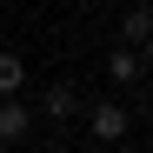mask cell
<instances>
[{
  "label": "cell",
  "instance_id": "obj_1",
  "mask_svg": "<svg viewBox=\"0 0 153 153\" xmlns=\"http://www.w3.org/2000/svg\"><path fill=\"white\" fill-rule=\"evenodd\" d=\"M80 113H87V133H93L100 146H120V140H126V126H133L120 100H93V107H80Z\"/></svg>",
  "mask_w": 153,
  "mask_h": 153
},
{
  "label": "cell",
  "instance_id": "obj_2",
  "mask_svg": "<svg viewBox=\"0 0 153 153\" xmlns=\"http://www.w3.org/2000/svg\"><path fill=\"white\" fill-rule=\"evenodd\" d=\"M27 133H33V113H27V100H20V93H0V140H7V146H20Z\"/></svg>",
  "mask_w": 153,
  "mask_h": 153
},
{
  "label": "cell",
  "instance_id": "obj_3",
  "mask_svg": "<svg viewBox=\"0 0 153 153\" xmlns=\"http://www.w3.org/2000/svg\"><path fill=\"white\" fill-rule=\"evenodd\" d=\"M140 67H146V53L120 40L113 53H107V80H113V87H133V80H140Z\"/></svg>",
  "mask_w": 153,
  "mask_h": 153
},
{
  "label": "cell",
  "instance_id": "obj_4",
  "mask_svg": "<svg viewBox=\"0 0 153 153\" xmlns=\"http://www.w3.org/2000/svg\"><path fill=\"white\" fill-rule=\"evenodd\" d=\"M120 40L140 47V53L153 60V7H133V13H126V20H120Z\"/></svg>",
  "mask_w": 153,
  "mask_h": 153
},
{
  "label": "cell",
  "instance_id": "obj_5",
  "mask_svg": "<svg viewBox=\"0 0 153 153\" xmlns=\"http://www.w3.org/2000/svg\"><path fill=\"white\" fill-rule=\"evenodd\" d=\"M40 113H47V120H73V113H80V87H67V80H60V87H47Z\"/></svg>",
  "mask_w": 153,
  "mask_h": 153
},
{
  "label": "cell",
  "instance_id": "obj_6",
  "mask_svg": "<svg viewBox=\"0 0 153 153\" xmlns=\"http://www.w3.org/2000/svg\"><path fill=\"white\" fill-rule=\"evenodd\" d=\"M20 80H27V60H20V53H0V93H20Z\"/></svg>",
  "mask_w": 153,
  "mask_h": 153
},
{
  "label": "cell",
  "instance_id": "obj_7",
  "mask_svg": "<svg viewBox=\"0 0 153 153\" xmlns=\"http://www.w3.org/2000/svg\"><path fill=\"white\" fill-rule=\"evenodd\" d=\"M47 153H67V146H47Z\"/></svg>",
  "mask_w": 153,
  "mask_h": 153
}]
</instances>
